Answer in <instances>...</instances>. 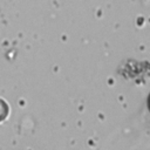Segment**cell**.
Segmentation results:
<instances>
[{
  "instance_id": "1",
  "label": "cell",
  "mask_w": 150,
  "mask_h": 150,
  "mask_svg": "<svg viewBox=\"0 0 150 150\" xmlns=\"http://www.w3.org/2000/svg\"><path fill=\"white\" fill-rule=\"evenodd\" d=\"M9 115V107L7 102L0 97V123L4 122Z\"/></svg>"
}]
</instances>
